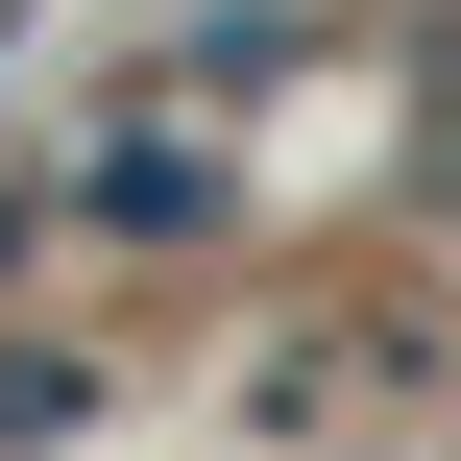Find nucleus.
<instances>
[{
  "instance_id": "1",
  "label": "nucleus",
  "mask_w": 461,
  "mask_h": 461,
  "mask_svg": "<svg viewBox=\"0 0 461 461\" xmlns=\"http://www.w3.org/2000/svg\"><path fill=\"white\" fill-rule=\"evenodd\" d=\"M0 267H24V219H0Z\"/></svg>"
}]
</instances>
